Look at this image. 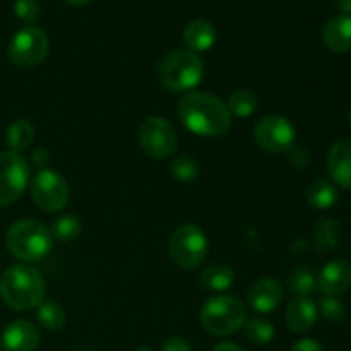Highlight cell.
I'll list each match as a JSON object with an SVG mask.
<instances>
[{
	"label": "cell",
	"mask_w": 351,
	"mask_h": 351,
	"mask_svg": "<svg viewBox=\"0 0 351 351\" xmlns=\"http://www.w3.org/2000/svg\"><path fill=\"white\" fill-rule=\"evenodd\" d=\"M177 112L185 129L201 137H223L232 129L228 106L211 93H185L178 101Z\"/></svg>",
	"instance_id": "6da1fadb"
},
{
	"label": "cell",
	"mask_w": 351,
	"mask_h": 351,
	"mask_svg": "<svg viewBox=\"0 0 351 351\" xmlns=\"http://www.w3.org/2000/svg\"><path fill=\"white\" fill-rule=\"evenodd\" d=\"M0 297L12 311H31L45 300V280L33 266L16 264L0 276Z\"/></svg>",
	"instance_id": "7a4b0ae2"
},
{
	"label": "cell",
	"mask_w": 351,
	"mask_h": 351,
	"mask_svg": "<svg viewBox=\"0 0 351 351\" xmlns=\"http://www.w3.org/2000/svg\"><path fill=\"white\" fill-rule=\"evenodd\" d=\"M7 250L21 263L43 261L53 249L50 228L36 219H19L7 230Z\"/></svg>",
	"instance_id": "3957f363"
},
{
	"label": "cell",
	"mask_w": 351,
	"mask_h": 351,
	"mask_svg": "<svg viewBox=\"0 0 351 351\" xmlns=\"http://www.w3.org/2000/svg\"><path fill=\"white\" fill-rule=\"evenodd\" d=\"M199 317L206 332L213 336H230L243 328L247 308L243 302L233 295H218L206 300Z\"/></svg>",
	"instance_id": "277c9868"
},
{
	"label": "cell",
	"mask_w": 351,
	"mask_h": 351,
	"mask_svg": "<svg viewBox=\"0 0 351 351\" xmlns=\"http://www.w3.org/2000/svg\"><path fill=\"white\" fill-rule=\"evenodd\" d=\"M204 77V62L191 50L170 51L160 64V81L175 93H189Z\"/></svg>",
	"instance_id": "5b68a950"
},
{
	"label": "cell",
	"mask_w": 351,
	"mask_h": 351,
	"mask_svg": "<svg viewBox=\"0 0 351 351\" xmlns=\"http://www.w3.org/2000/svg\"><path fill=\"white\" fill-rule=\"evenodd\" d=\"M209 252L206 233L195 225H182L171 233L168 242L170 259L182 269H197Z\"/></svg>",
	"instance_id": "8992f818"
},
{
	"label": "cell",
	"mask_w": 351,
	"mask_h": 351,
	"mask_svg": "<svg viewBox=\"0 0 351 351\" xmlns=\"http://www.w3.org/2000/svg\"><path fill=\"white\" fill-rule=\"evenodd\" d=\"M50 51V40L38 26H24L17 31L9 43V58L21 69L40 65Z\"/></svg>",
	"instance_id": "52a82bcc"
},
{
	"label": "cell",
	"mask_w": 351,
	"mask_h": 351,
	"mask_svg": "<svg viewBox=\"0 0 351 351\" xmlns=\"http://www.w3.org/2000/svg\"><path fill=\"white\" fill-rule=\"evenodd\" d=\"M31 197L45 213H58L67 206L71 191L69 184L57 170H40L31 180Z\"/></svg>",
	"instance_id": "ba28073f"
},
{
	"label": "cell",
	"mask_w": 351,
	"mask_h": 351,
	"mask_svg": "<svg viewBox=\"0 0 351 351\" xmlns=\"http://www.w3.org/2000/svg\"><path fill=\"white\" fill-rule=\"evenodd\" d=\"M29 177V165L19 153H0V208L14 204L24 194Z\"/></svg>",
	"instance_id": "9c48e42d"
},
{
	"label": "cell",
	"mask_w": 351,
	"mask_h": 351,
	"mask_svg": "<svg viewBox=\"0 0 351 351\" xmlns=\"http://www.w3.org/2000/svg\"><path fill=\"white\" fill-rule=\"evenodd\" d=\"M139 143L147 156L153 160H165L178 147V136L167 119L149 117L141 123Z\"/></svg>",
	"instance_id": "30bf717a"
},
{
	"label": "cell",
	"mask_w": 351,
	"mask_h": 351,
	"mask_svg": "<svg viewBox=\"0 0 351 351\" xmlns=\"http://www.w3.org/2000/svg\"><path fill=\"white\" fill-rule=\"evenodd\" d=\"M254 139L266 153H288L295 146L297 130H295L293 123L285 117L269 115L256 123Z\"/></svg>",
	"instance_id": "8fae6325"
},
{
	"label": "cell",
	"mask_w": 351,
	"mask_h": 351,
	"mask_svg": "<svg viewBox=\"0 0 351 351\" xmlns=\"http://www.w3.org/2000/svg\"><path fill=\"white\" fill-rule=\"evenodd\" d=\"M351 287V264L345 259H335L326 264L317 278V288L328 297L346 293Z\"/></svg>",
	"instance_id": "7c38bea8"
},
{
	"label": "cell",
	"mask_w": 351,
	"mask_h": 351,
	"mask_svg": "<svg viewBox=\"0 0 351 351\" xmlns=\"http://www.w3.org/2000/svg\"><path fill=\"white\" fill-rule=\"evenodd\" d=\"M247 300L256 312L269 314L283 302V287L276 278H261L250 287Z\"/></svg>",
	"instance_id": "4fadbf2b"
},
{
	"label": "cell",
	"mask_w": 351,
	"mask_h": 351,
	"mask_svg": "<svg viewBox=\"0 0 351 351\" xmlns=\"http://www.w3.org/2000/svg\"><path fill=\"white\" fill-rule=\"evenodd\" d=\"M2 348L5 351H36L41 336L36 326L29 321H14L3 329Z\"/></svg>",
	"instance_id": "5bb4252c"
},
{
	"label": "cell",
	"mask_w": 351,
	"mask_h": 351,
	"mask_svg": "<svg viewBox=\"0 0 351 351\" xmlns=\"http://www.w3.org/2000/svg\"><path fill=\"white\" fill-rule=\"evenodd\" d=\"M317 305L308 297H297L288 304L285 312V322L291 332H307L317 322Z\"/></svg>",
	"instance_id": "9a60e30c"
},
{
	"label": "cell",
	"mask_w": 351,
	"mask_h": 351,
	"mask_svg": "<svg viewBox=\"0 0 351 351\" xmlns=\"http://www.w3.org/2000/svg\"><path fill=\"white\" fill-rule=\"evenodd\" d=\"M328 171L332 180L351 191V139H339L328 154Z\"/></svg>",
	"instance_id": "2e32d148"
},
{
	"label": "cell",
	"mask_w": 351,
	"mask_h": 351,
	"mask_svg": "<svg viewBox=\"0 0 351 351\" xmlns=\"http://www.w3.org/2000/svg\"><path fill=\"white\" fill-rule=\"evenodd\" d=\"M322 40L329 50L346 53L351 50V16H336L326 23Z\"/></svg>",
	"instance_id": "e0dca14e"
},
{
	"label": "cell",
	"mask_w": 351,
	"mask_h": 351,
	"mask_svg": "<svg viewBox=\"0 0 351 351\" xmlns=\"http://www.w3.org/2000/svg\"><path fill=\"white\" fill-rule=\"evenodd\" d=\"M216 29L209 21L195 19L187 24L184 29V43L187 45V50L199 53L206 51L215 45Z\"/></svg>",
	"instance_id": "ac0fdd59"
},
{
	"label": "cell",
	"mask_w": 351,
	"mask_h": 351,
	"mask_svg": "<svg viewBox=\"0 0 351 351\" xmlns=\"http://www.w3.org/2000/svg\"><path fill=\"white\" fill-rule=\"evenodd\" d=\"M199 283L206 290L221 293V291H226L228 288L233 287V283H235V273H233L232 267L223 266V264H215V266L206 267L199 274Z\"/></svg>",
	"instance_id": "d6986e66"
},
{
	"label": "cell",
	"mask_w": 351,
	"mask_h": 351,
	"mask_svg": "<svg viewBox=\"0 0 351 351\" xmlns=\"http://www.w3.org/2000/svg\"><path fill=\"white\" fill-rule=\"evenodd\" d=\"M34 139V129L31 125L29 120L17 119L7 127L5 130V143L9 151L12 153H23L27 147L33 144Z\"/></svg>",
	"instance_id": "ffe728a7"
},
{
	"label": "cell",
	"mask_w": 351,
	"mask_h": 351,
	"mask_svg": "<svg viewBox=\"0 0 351 351\" xmlns=\"http://www.w3.org/2000/svg\"><path fill=\"white\" fill-rule=\"evenodd\" d=\"M341 225L332 218L321 219L314 228V243L319 252H331L339 245Z\"/></svg>",
	"instance_id": "44dd1931"
},
{
	"label": "cell",
	"mask_w": 351,
	"mask_h": 351,
	"mask_svg": "<svg viewBox=\"0 0 351 351\" xmlns=\"http://www.w3.org/2000/svg\"><path fill=\"white\" fill-rule=\"evenodd\" d=\"M305 197H307V202L314 209H329L338 201V191H336L331 182L319 178V180H314L308 185Z\"/></svg>",
	"instance_id": "7402d4cb"
},
{
	"label": "cell",
	"mask_w": 351,
	"mask_h": 351,
	"mask_svg": "<svg viewBox=\"0 0 351 351\" xmlns=\"http://www.w3.org/2000/svg\"><path fill=\"white\" fill-rule=\"evenodd\" d=\"M36 319L47 331H60L65 326V311L53 300H43L36 307Z\"/></svg>",
	"instance_id": "603a6c76"
},
{
	"label": "cell",
	"mask_w": 351,
	"mask_h": 351,
	"mask_svg": "<svg viewBox=\"0 0 351 351\" xmlns=\"http://www.w3.org/2000/svg\"><path fill=\"white\" fill-rule=\"evenodd\" d=\"M228 110L233 115L240 117V119H247L252 113H256L257 106H259V96L252 89H237L228 101Z\"/></svg>",
	"instance_id": "cb8c5ba5"
},
{
	"label": "cell",
	"mask_w": 351,
	"mask_h": 351,
	"mask_svg": "<svg viewBox=\"0 0 351 351\" xmlns=\"http://www.w3.org/2000/svg\"><path fill=\"white\" fill-rule=\"evenodd\" d=\"M50 232L58 242H72L81 235L82 223L75 215H60L51 223Z\"/></svg>",
	"instance_id": "d4e9b609"
},
{
	"label": "cell",
	"mask_w": 351,
	"mask_h": 351,
	"mask_svg": "<svg viewBox=\"0 0 351 351\" xmlns=\"http://www.w3.org/2000/svg\"><path fill=\"white\" fill-rule=\"evenodd\" d=\"M243 332H245L247 339L254 345H269L273 341L274 335V326L271 324L269 321L263 317H252V319H247L245 324H243Z\"/></svg>",
	"instance_id": "484cf974"
},
{
	"label": "cell",
	"mask_w": 351,
	"mask_h": 351,
	"mask_svg": "<svg viewBox=\"0 0 351 351\" xmlns=\"http://www.w3.org/2000/svg\"><path fill=\"white\" fill-rule=\"evenodd\" d=\"M199 163L189 154H180L170 163V173L180 182H194L199 177Z\"/></svg>",
	"instance_id": "4316f807"
},
{
	"label": "cell",
	"mask_w": 351,
	"mask_h": 351,
	"mask_svg": "<svg viewBox=\"0 0 351 351\" xmlns=\"http://www.w3.org/2000/svg\"><path fill=\"white\" fill-rule=\"evenodd\" d=\"M315 287H317L315 276L312 274V271L304 269V267L293 271V274L290 276V290L298 297H307L308 293L314 291Z\"/></svg>",
	"instance_id": "83f0119b"
},
{
	"label": "cell",
	"mask_w": 351,
	"mask_h": 351,
	"mask_svg": "<svg viewBox=\"0 0 351 351\" xmlns=\"http://www.w3.org/2000/svg\"><path fill=\"white\" fill-rule=\"evenodd\" d=\"M317 312H321L322 317L329 322H343L346 317L345 305H343L341 300H338L336 297H324L319 300V308Z\"/></svg>",
	"instance_id": "f1b7e54d"
},
{
	"label": "cell",
	"mask_w": 351,
	"mask_h": 351,
	"mask_svg": "<svg viewBox=\"0 0 351 351\" xmlns=\"http://www.w3.org/2000/svg\"><path fill=\"white\" fill-rule=\"evenodd\" d=\"M14 14L24 24H33L40 17L41 7L38 0H16L14 2Z\"/></svg>",
	"instance_id": "f546056e"
},
{
	"label": "cell",
	"mask_w": 351,
	"mask_h": 351,
	"mask_svg": "<svg viewBox=\"0 0 351 351\" xmlns=\"http://www.w3.org/2000/svg\"><path fill=\"white\" fill-rule=\"evenodd\" d=\"M288 161H290L293 167L297 168H305L311 161V154L305 147L302 146H293L290 151H288Z\"/></svg>",
	"instance_id": "4dcf8cb0"
},
{
	"label": "cell",
	"mask_w": 351,
	"mask_h": 351,
	"mask_svg": "<svg viewBox=\"0 0 351 351\" xmlns=\"http://www.w3.org/2000/svg\"><path fill=\"white\" fill-rule=\"evenodd\" d=\"M31 163L40 170H47L48 163H50V153L47 151V147H34L31 153Z\"/></svg>",
	"instance_id": "1f68e13d"
},
{
	"label": "cell",
	"mask_w": 351,
	"mask_h": 351,
	"mask_svg": "<svg viewBox=\"0 0 351 351\" xmlns=\"http://www.w3.org/2000/svg\"><path fill=\"white\" fill-rule=\"evenodd\" d=\"M161 351H192L191 345L180 336H171L161 346Z\"/></svg>",
	"instance_id": "d6a6232c"
},
{
	"label": "cell",
	"mask_w": 351,
	"mask_h": 351,
	"mask_svg": "<svg viewBox=\"0 0 351 351\" xmlns=\"http://www.w3.org/2000/svg\"><path fill=\"white\" fill-rule=\"evenodd\" d=\"M291 351H324V346L314 338H304L298 339L293 346H291Z\"/></svg>",
	"instance_id": "836d02e7"
},
{
	"label": "cell",
	"mask_w": 351,
	"mask_h": 351,
	"mask_svg": "<svg viewBox=\"0 0 351 351\" xmlns=\"http://www.w3.org/2000/svg\"><path fill=\"white\" fill-rule=\"evenodd\" d=\"M213 351H247L243 350L242 346H239L237 343H230V341H223L219 345H216Z\"/></svg>",
	"instance_id": "e575fe53"
},
{
	"label": "cell",
	"mask_w": 351,
	"mask_h": 351,
	"mask_svg": "<svg viewBox=\"0 0 351 351\" xmlns=\"http://www.w3.org/2000/svg\"><path fill=\"white\" fill-rule=\"evenodd\" d=\"M335 3L345 16H351V0H335Z\"/></svg>",
	"instance_id": "d590c367"
},
{
	"label": "cell",
	"mask_w": 351,
	"mask_h": 351,
	"mask_svg": "<svg viewBox=\"0 0 351 351\" xmlns=\"http://www.w3.org/2000/svg\"><path fill=\"white\" fill-rule=\"evenodd\" d=\"M67 3H71V5H86V3H89L91 0H65Z\"/></svg>",
	"instance_id": "8d00e7d4"
},
{
	"label": "cell",
	"mask_w": 351,
	"mask_h": 351,
	"mask_svg": "<svg viewBox=\"0 0 351 351\" xmlns=\"http://www.w3.org/2000/svg\"><path fill=\"white\" fill-rule=\"evenodd\" d=\"M136 351H154L153 348H147V346H141V348H137Z\"/></svg>",
	"instance_id": "74e56055"
},
{
	"label": "cell",
	"mask_w": 351,
	"mask_h": 351,
	"mask_svg": "<svg viewBox=\"0 0 351 351\" xmlns=\"http://www.w3.org/2000/svg\"><path fill=\"white\" fill-rule=\"evenodd\" d=\"M72 351H93V350H89V348H84V346H82V348H75V350H72Z\"/></svg>",
	"instance_id": "f35d334b"
},
{
	"label": "cell",
	"mask_w": 351,
	"mask_h": 351,
	"mask_svg": "<svg viewBox=\"0 0 351 351\" xmlns=\"http://www.w3.org/2000/svg\"><path fill=\"white\" fill-rule=\"evenodd\" d=\"M348 122H350V127H351V110H350V113H348Z\"/></svg>",
	"instance_id": "ab89813d"
},
{
	"label": "cell",
	"mask_w": 351,
	"mask_h": 351,
	"mask_svg": "<svg viewBox=\"0 0 351 351\" xmlns=\"http://www.w3.org/2000/svg\"><path fill=\"white\" fill-rule=\"evenodd\" d=\"M0 350H2V341H0Z\"/></svg>",
	"instance_id": "60d3db41"
}]
</instances>
